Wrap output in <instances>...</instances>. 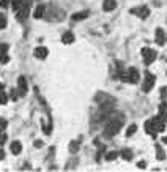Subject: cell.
I'll list each match as a JSON object with an SVG mask.
<instances>
[{"label":"cell","mask_w":167,"mask_h":172,"mask_svg":"<svg viewBox=\"0 0 167 172\" xmlns=\"http://www.w3.org/2000/svg\"><path fill=\"white\" fill-rule=\"evenodd\" d=\"M0 6H2V8H6V6H8V0H0Z\"/></svg>","instance_id":"4dcf8cb0"},{"label":"cell","mask_w":167,"mask_h":172,"mask_svg":"<svg viewBox=\"0 0 167 172\" xmlns=\"http://www.w3.org/2000/svg\"><path fill=\"white\" fill-rule=\"evenodd\" d=\"M5 128H6V120L0 119V131H5Z\"/></svg>","instance_id":"4316f807"},{"label":"cell","mask_w":167,"mask_h":172,"mask_svg":"<svg viewBox=\"0 0 167 172\" xmlns=\"http://www.w3.org/2000/svg\"><path fill=\"white\" fill-rule=\"evenodd\" d=\"M44 17L48 21H62L63 17H65V11L52 5V6H49L48 10L44 11Z\"/></svg>","instance_id":"7a4b0ae2"},{"label":"cell","mask_w":167,"mask_h":172,"mask_svg":"<svg viewBox=\"0 0 167 172\" xmlns=\"http://www.w3.org/2000/svg\"><path fill=\"white\" fill-rule=\"evenodd\" d=\"M156 152H158V155H156V158H158V159H164V152H162L161 145H156Z\"/></svg>","instance_id":"44dd1931"},{"label":"cell","mask_w":167,"mask_h":172,"mask_svg":"<svg viewBox=\"0 0 167 172\" xmlns=\"http://www.w3.org/2000/svg\"><path fill=\"white\" fill-rule=\"evenodd\" d=\"M77 150H79V142L73 141V142L69 144V152H71V153H76Z\"/></svg>","instance_id":"ffe728a7"},{"label":"cell","mask_w":167,"mask_h":172,"mask_svg":"<svg viewBox=\"0 0 167 172\" xmlns=\"http://www.w3.org/2000/svg\"><path fill=\"white\" fill-rule=\"evenodd\" d=\"M5 27H6V16L0 14V29H5Z\"/></svg>","instance_id":"603a6c76"},{"label":"cell","mask_w":167,"mask_h":172,"mask_svg":"<svg viewBox=\"0 0 167 172\" xmlns=\"http://www.w3.org/2000/svg\"><path fill=\"white\" fill-rule=\"evenodd\" d=\"M62 41H63L65 44H71V43L74 41V35H73L71 32H66V33H63V37H62Z\"/></svg>","instance_id":"5bb4252c"},{"label":"cell","mask_w":167,"mask_h":172,"mask_svg":"<svg viewBox=\"0 0 167 172\" xmlns=\"http://www.w3.org/2000/svg\"><path fill=\"white\" fill-rule=\"evenodd\" d=\"M136 130H137V126H136V125H131V126L128 128V131H126V136H133V134L136 133Z\"/></svg>","instance_id":"cb8c5ba5"},{"label":"cell","mask_w":167,"mask_h":172,"mask_svg":"<svg viewBox=\"0 0 167 172\" xmlns=\"http://www.w3.org/2000/svg\"><path fill=\"white\" fill-rule=\"evenodd\" d=\"M35 147H36V149L43 147V142H41V141H35Z\"/></svg>","instance_id":"1f68e13d"},{"label":"cell","mask_w":167,"mask_h":172,"mask_svg":"<svg viewBox=\"0 0 167 172\" xmlns=\"http://www.w3.org/2000/svg\"><path fill=\"white\" fill-rule=\"evenodd\" d=\"M161 96L164 98V101H167V88H162V92H161Z\"/></svg>","instance_id":"f1b7e54d"},{"label":"cell","mask_w":167,"mask_h":172,"mask_svg":"<svg viewBox=\"0 0 167 172\" xmlns=\"http://www.w3.org/2000/svg\"><path fill=\"white\" fill-rule=\"evenodd\" d=\"M3 158H5V152H3L2 149H0V161H2Z\"/></svg>","instance_id":"d6a6232c"},{"label":"cell","mask_w":167,"mask_h":172,"mask_svg":"<svg viewBox=\"0 0 167 172\" xmlns=\"http://www.w3.org/2000/svg\"><path fill=\"white\" fill-rule=\"evenodd\" d=\"M165 41V33L162 29H156V43L158 44H164Z\"/></svg>","instance_id":"8fae6325"},{"label":"cell","mask_w":167,"mask_h":172,"mask_svg":"<svg viewBox=\"0 0 167 172\" xmlns=\"http://www.w3.org/2000/svg\"><path fill=\"white\" fill-rule=\"evenodd\" d=\"M142 56H144V62H145V65H150V63L155 62V59H156V51L145 48V49L142 51Z\"/></svg>","instance_id":"5b68a950"},{"label":"cell","mask_w":167,"mask_h":172,"mask_svg":"<svg viewBox=\"0 0 167 172\" xmlns=\"http://www.w3.org/2000/svg\"><path fill=\"white\" fill-rule=\"evenodd\" d=\"M35 57L36 59H46V57H48V49H46V48H36L35 49Z\"/></svg>","instance_id":"30bf717a"},{"label":"cell","mask_w":167,"mask_h":172,"mask_svg":"<svg viewBox=\"0 0 167 172\" xmlns=\"http://www.w3.org/2000/svg\"><path fill=\"white\" fill-rule=\"evenodd\" d=\"M27 16H29V10H21V11H16V17H17V21H21L24 22L27 19Z\"/></svg>","instance_id":"9a60e30c"},{"label":"cell","mask_w":167,"mask_h":172,"mask_svg":"<svg viewBox=\"0 0 167 172\" xmlns=\"http://www.w3.org/2000/svg\"><path fill=\"white\" fill-rule=\"evenodd\" d=\"M32 5V0H13V8L16 11L21 10H29Z\"/></svg>","instance_id":"277c9868"},{"label":"cell","mask_w":167,"mask_h":172,"mask_svg":"<svg viewBox=\"0 0 167 172\" xmlns=\"http://www.w3.org/2000/svg\"><path fill=\"white\" fill-rule=\"evenodd\" d=\"M162 142H164V144H167V138H164V139H162Z\"/></svg>","instance_id":"836d02e7"},{"label":"cell","mask_w":167,"mask_h":172,"mask_svg":"<svg viewBox=\"0 0 167 172\" xmlns=\"http://www.w3.org/2000/svg\"><path fill=\"white\" fill-rule=\"evenodd\" d=\"M8 51V44H0V54H6Z\"/></svg>","instance_id":"83f0119b"},{"label":"cell","mask_w":167,"mask_h":172,"mask_svg":"<svg viewBox=\"0 0 167 172\" xmlns=\"http://www.w3.org/2000/svg\"><path fill=\"white\" fill-rule=\"evenodd\" d=\"M21 150H22L21 142H19V141H14V142L11 144V152H13V155H19Z\"/></svg>","instance_id":"4fadbf2b"},{"label":"cell","mask_w":167,"mask_h":172,"mask_svg":"<svg viewBox=\"0 0 167 172\" xmlns=\"http://www.w3.org/2000/svg\"><path fill=\"white\" fill-rule=\"evenodd\" d=\"M88 11H80V13H76L73 16V21H82V19H85V17H88Z\"/></svg>","instance_id":"e0dca14e"},{"label":"cell","mask_w":167,"mask_h":172,"mask_svg":"<svg viewBox=\"0 0 167 172\" xmlns=\"http://www.w3.org/2000/svg\"><path fill=\"white\" fill-rule=\"evenodd\" d=\"M96 101H98V104L101 106V104H109V103H115V99L110 96V95H107V93H98L96 95Z\"/></svg>","instance_id":"52a82bcc"},{"label":"cell","mask_w":167,"mask_h":172,"mask_svg":"<svg viewBox=\"0 0 167 172\" xmlns=\"http://www.w3.org/2000/svg\"><path fill=\"white\" fill-rule=\"evenodd\" d=\"M44 11H46V8L43 6V5H40L38 8H36V10H35V17H36V19H41V17H44Z\"/></svg>","instance_id":"ac0fdd59"},{"label":"cell","mask_w":167,"mask_h":172,"mask_svg":"<svg viewBox=\"0 0 167 172\" xmlns=\"http://www.w3.org/2000/svg\"><path fill=\"white\" fill-rule=\"evenodd\" d=\"M131 13H136L139 17H142V19H145V17L150 14V10H148L147 6H139V8H134V10H131Z\"/></svg>","instance_id":"9c48e42d"},{"label":"cell","mask_w":167,"mask_h":172,"mask_svg":"<svg viewBox=\"0 0 167 172\" xmlns=\"http://www.w3.org/2000/svg\"><path fill=\"white\" fill-rule=\"evenodd\" d=\"M115 6H117L115 0H104V3H103V8H104V11H112Z\"/></svg>","instance_id":"7c38bea8"},{"label":"cell","mask_w":167,"mask_h":172,"mask_svg":"<svg viewBox=\"0 0 167 172\" xmlns=\"http://www.w3.org/2000/svg\"><path fill=\"white\" fill-rule=\"evenodd\" d=\"M122 79L125 82H131V84H136L139 82V71L136 68H129L128 71L122 73Z\"/></svg>","instance_id":"3957f363"},{"label":"cell","mask_w":167,"mask_h":172,"mask_svg":"<svg viewBox=\"0 0 167 172\" xmlns=\"http://www.w3.org/2000/svg\"><path fill=\"white\" fill-rule=\"evenodd\" d=\"M137 167H140V169H145V167H147L145 161H139V163H137Z\"/></svg>","instance_id":"f546056e"},{"label":"cell","mask_w":167,"mask_h":172,"mask_svg":"<svg viewBox=\"0 0 167 172\" xmlns=\"http://www.w3.org/2000/svg\"><path fill=\"white\" fill-rule=\"evenodd\" d=\"M27 93V81L24 76H21L19 79H17V95L19 96H24Z\"/></svg>","instance_id":"ba28073f"},{"label":"cell","mask_w":167,"mask_h":172,"mask_svg":"<svg viewBox=\"0 0 167 172\" xmlns=\"http://www.w3.org/2000/svg\"><path fill=\"white\" fill-rule=\"evenodd\" d=\"M5 142H6V134L3 131H0V145H3Z\"/></svg>","instance_id":"484cf974"},{"label":"cell","mask_w":167,"mask_h":172,"mask_svg":"<svg viewBox=\"0 0 167 172\" xmlns=\"http://www.w3.org/2000/svg\"><path fill=\"white\" fill-rule=\"evenodd\" d=\"M125 123V117L123 114H120V112H110L107 115V120H106V126H104V134L107 136V138H112V136H115L120 128L123 126Z\"/></svg>","instance_id":"6da1fadb"},{"label":"cell","mask_w":167,"mask_h":172,"mask_svg":"<svg viewBox=\"0 0 167 172\" xmlns=\"http://www.w3.org/2000/svg\"><path fill=\"white\" fill-rule=\"evenodd\" d=\"M117 156H118L117 152H109L107 155H106V159H107V161H112V159H115Z\"/></svg>","instance_id":"7402d4cb"},{"label":"cell","mask_w":167,"mask_h":172,"mask_svg":"<svg viewBox=\"0 0 167 172\" xmlns=\"http://www.w3.org/2000/svg\"><path fill=\"white\" fill-rule=\"evenodd\" d=\"M3 88H5L3 84L0 82V104H6V101H8V96H6V93H5Z\"/></svg>","instance_id":"2e32d148"},{"label":"cell","mask_w":167,"mask_h":172,"mask_svg":"<svg viewBox=\"0 0 167 172\" xmlns=\"http://www.w3.org/2000/svg\"><path fill=\"white\" fill-rule=\"evenodd\" d=\"M10 57H8V54H0V63H8Z\"/></svg>","instance_id":"d4e9b609"},{"label":"cell","mask_w":167,"mask_h":172,"mask_svg":"<svg viewBox=\"0 0 167 172\" xmlns=\"http://www.w3.org/2000/svg\"><path fill=\"white\" fill-rule=\"evenodd\" d=\"M122 156H123L126 161H131V159H133V152H131V150H123V152H122Z\"/></svg>","instance_id":"d6986e66"},{"label":"cell","mask_w":167,"mask_h":172,"mask_svg":"<svg viewBox=\"0 0 167 172\" xmlns=\"http://www.w3.org/2000/svg\"><path fill=\"white\" fill-rule=\"evenodd\" d=\"M153 85H155V76H153L151 73H147V74H145V82H144V85H142L144 92H150Z\"/></svg>","instance_id":"8992f818"}]
</instances>
